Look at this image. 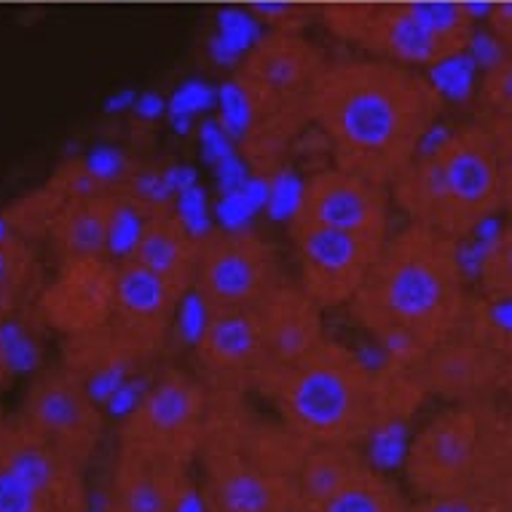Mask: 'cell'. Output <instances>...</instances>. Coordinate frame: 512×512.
I'll return each mask as SVG.
<instances>
[{"instance_id":"obj_1","label":"cell","mask_w":512,"mask_h":512,"mask_svg":"<svg viewBox=\"0 0 512 512\" xmlns=\"http://www.w3.org/2000/svg\"><path fill=\"white\" fill-rule=\"evenodd\" d=\"M443 97L429 78L389 59L328 62L311 97V121L336 167L392 185L435 126Z\"/></svg>"},{"instance_id":"obj_2","label":"cell","mask_w":512,"mask_h":512,"mask_svg":"<svg viewBox=\"0 0 512 512\" xmlns=\"http://www.w3.org/2000/svg\"><path fill=\"white\" fill-rule=\"evenodd\" d=\"M470 301L462 242L408 223L387 236L349 311L389 362L413 368L462 330Z\"/></svg>"},{"instance_id":"obj_3","label":"cell","mask_w":512,"mask_h":512,"mask_svg":"<svg viewBox=\"0 0 512 512\" xmlns=\"http://www.w3.org/2000/svg\"><path fill=\"white\" fill-rule=\"evenodd\" d=\"M261 395L303 443L354 448L403 427L427 397L413 368L389 360L373 365L328 338L303 360L271 370Z\"/></svg>"},{"instance_id":"obj_4","label":"cell","mask_w":512,"mask_h":512,"mask_svg":"<svg viewBox=\"0 0 512 512\" xmlns=\"http://www.w3.org/2000/svg\"><path fill=\"white\" fill-rule=\"evenodd\" d=\"M309 443L247 397L212 395L199 451L204 512H301L298 470Z\"/></svg>"},{"instance_id":"obj_5","label":"cell","mask_w":512,"mask_h":512,"mask_svg":"<svg viewBox=\"0 0 512 512\" xmlns=\"http://www.w3.org/2000/svg\"><path fill=\"white\" fill-rule=\"evenodd\" d=\"M392 202L408 223L435 228L456 242H467L502 210L494 137L483 121L459 126L432 151L416 159L389 185Z\"/></svg>"},{"instance_id":"obj_6","label":"cell","mask_w":512,"mask_h":512,"mask_svg":"<svg viewBox=\"0 0 512 512\" xmlns=\"http://www.w3.org/2000/svg\"><path fill=\"white\" fill-rule=\"evenodd\" d=\"M403 470L416 499L512 480V408L499 397L445 405L413 435Z\"/></svg>"},{"instance_id":"obj_7","label":"cell","mask_w":512,"mask_h":512,"mask_svg":"<svg viewBox=\"0 0 512 512\" xmlns=\"http://www.w3.org/2000/svg\"><path fill=\"white\" fill-rule=\"evenodd\" d=\"M325 65V54L298 30H271L244 54L236 81L255 113L250 137L242 145L252 161H277L290 140L309 124L311 97Z\"/></svg>"},{"instance_id":"obj_8","label":"cell","mask_w":512,"mask_h":512,"mask_svg":"<svg viewBox=\"0 0 512 512\" xmlns=\"http://www.w3.org/2000/svg\"><path fill=\"white\" fill-rule=\"evenodd\" d=\"M325 14L338 35L405 68L464 54L475 38V19L462 0H344Z\"/></svg>"},{"instance_id":"obj_9","label":"cell","mask_w":512,"mask_h":512,"mask_svg":"<svg viewBox=\"0 0 512 512\" xmlns=\"http://www.w3.org/2000/svg\"><path fill=\"white\" fill-rule=\"evenodd\" d=\"M210 413L212 392L202 378L167 370L148 384L143 400L121 419L118 445L191 470L202 451Z\"/></svg>"},{"instance_id":"obj_10","label":"cell","mask_w":512,"mask_h":512,"mask_svg":"<svg viewBox=\"0 0 512 512\" xmlns=\"http://www.w3.org/2000/svg\"><path fill=\"white\" fill-rule=\"evenodd\" d=\"M0 512H89L84 470L19 416L0 419Z\"/></svg>"},{"instance_id":"obj_11","label":"cell","mask_w":512,"mask_h":512,"mask_svg":"<svg viewBox=\"0 0 512 512\" xmlns=\"http://www.w3.org/2000/svg\"><path fill=\"white\" fill-rule=\"evenodd\" d=\"M285 282L279 258L269 242L244 231H212L196 244L194 290L215 311L255 309Z\"/></svg>"},{"instance_id":"obj_12","label":"cell","mask_w":512,"mask_h":512,"mask_svg":"<svg viewBox=\"0 0 512 512\" xmlns=\"http://www.w3.org/2000/svg\"><path fill=\"white\" fill-rule=\"evenodd\" d=\"M19 419L81 470L92 464L105 435L102 403L65 365L35 376L22 400Z\"/></svg>"},{"instance_id":"obj_13","label":"cell","mask_w":512,"mask_h":512,"mask_svg":"<svg viewBox=\"0 0 512 512\" xmlns=\"http://www.w3.org/2000/svg\"><path fill=\"white\" fill-rule=\"evenodd\" d=\"M301 258V287L322 306H349L387 239L319 226H290Z\"/></svg>"},{"instance_id":"obj_14","label":"cell","mask_w":512,"mask_h":512,"mask_svg":"<svg viewBox=\"0 0 512 512\" xmlns=\"http://www.w3.org/2000/svg\"><path fill=\"white\" fill-rule=\"evenodd\" d=\"M196 349V362L212 395L247 397L261 392L263 381L274 370L255 311H215L210 328Z\"/></svg>"},{"instance_id":"obj_15","label":"cell","mask_w":512,"mask_h":512,"mask_svg":"<svg viewBox=\"0 0 512 512\" xmlns=\"http://www.w3.org/2000/svg\"><path fill=\"white\" fill-rule=\"evenodd\" d=\"M389 210H392L389 185L354 175L341 167H330L306 180L303 207L290 226H319L387 239Z\"/></svg>"},{"instance_id":"obj_16","label":"cell","mask_w":512,"mask_h":512,"mask_svg":"<svg viewBox=\"0 0 512 512\" xmlns=\"http://www.w3.org/2000/svg\"><path fill=\"white\" fill-rule=\"evenodd\" d=\"M413 376L427 397L445 405L478 403L502 397L504 349L486 338L456 333L445 344L429 349L416 365Z\"/></svg>"},{"instance_id":"obj_17","label":"cell","mask_w":512,"mask_h":512,"mask_svg":"<svg viewBox=\"0 0 512 512\" xmlns=\"http://www.w3.org/2000/svg\"><path fill=\"white\" fill-rule=\"evenodd\" d=\"M118 263L105 255L62 261L59 274L41 295V314L65 336L110 322L116 298Z\"/></svg>"},{"instance_id":"obj_18","label":"cell","mask_w":512,"mask_h":512,"mask_svg":"<svg viewBox=\"0 0 512 512\" xmlns=\"http://www.w3.org/2000/svg\"><path fill=\"white\" fill-rule=\"evenodd\" d=\"M177 303L180 301L164 285V279L145 269L143 263H137L135 258L118 263L110 325L143 362L153 360L167 344Z\"/></svg>"},{"instance_id":"obj_19","label":"cell","mask_w":512,"mask_h":512,"mask_svg":"<svg viewBox=\"0 0 512 512\" xmlns=\"http://www.w3.org/2000/svg\"><path fill=\"white\" fill-rule=\"evenodd\" d=\"M108 512H204L191 470L118 445L110 475Z\"/></svg>"},{"instance_id":"obj_20","label":"cell","mask_w":512,"mask_h":512,"mask_svg":"<svg viewBox=\"0 0 512 512\" xmlns=\"http://www.w3.org/2000/svg\"><path fill=\"white\" fill-rule=\"evenodd\" d=\"M252 311L274 368H285L303 360L311 349H317L325 341L322 333L325 309L301 285L279 282Z\"/></svg>"},{"instance_id":"obj_21","label":"cell","mask_w":512,"mask_h":512,"mask_svg":"<svg viewBox=\"0 0 512 512\" xmlns=\"http://www.w3.org/2000/svg\"><path fill=\"white\" fill-rule=\"evenodd\" d=\"M62 365L73 370L100 403H108L116 389L132 378L137 365H143V360L121 338V333L105 322L100 328L65 336Z\"/></svg>"},{"instance_id":"obj_22","label":"cell","mask_w":512,"mask_h":512,"mask_svg":"<svg viewBox=\"0 0 512 512\" xmlns=\"http://www.w3.org/2000/svg\"><path fill=\"white\" fill-rule=\"evenodd\" d=\"M196 244L199 239L188 234L172 212H153L148 215L143 239L137 244L132 258L143 263L145 269L153 271L159 279H164V285L180 301L188 290H194Z\"/></svg>"},{"instance_id":"obj_23","label":"cell","mask_w":512,"mask_h":512,"mask_svg":"<svg viewBox=\"0 0 512 512\" xmlns=\"http://www.w3.org/2000/svg\"><path fill=\"white\" fill-rule=\"evenodd\" d=\"M113 210V194L68 196L59 204L49 223L51 242L62 261L97 258L108 252V226Z\"/></svg>"},{"instance_id":"obj_24","label":"cell","mask_w":512,"mask_h":512,"mask_svg":"<svg viewBox=\"0 0 512 512\" xmlns=\"http://www.w3.org/2000/svg\"><path fill=\"white\" fill-rule=\"evenodd\" d=\"M368 459L354 445H309L298 470V496L301 507H314L357 478Z\"/></svg>"},{"instance_id":"obj_25","label":"cell","mask_w":512,"mask_h":512,"mask_svg":"<svg viewBox=\"0 0 512 512\" xmlns=\"http://www.w3.org/2000/svg\"><path fill=\"white\" fill-rule=\"evenodd\" d=\"M411 504L413 499L403 494L395 480L378 470L376 464H368L325 502L301 507V512H411Z\"/></svg>"},{"instance_id":"obj_26","label":"cell","mask_w":512,"mask_h":512,"mask_svg":"<svg viewBox=\"0 0 512 512\" xmlns=\"http://www.w3.org/2000/svg\"><path fill=\"white\" fill-rule=\"evenodd\" d=\"M35 255L22 236L0 239V325L25 301L27 290L33 287Z\"/></svg>"},{"instance_id":"obj_27","label":"cell","mask_w":512,"mask_h":512,"mask_svg":"<svg viewBox=\"0 0 512 512\" xmlns=\"http://www.w3.org/2000/svg\"><path fill=\"white\" fill-rule=\"evenodd\" d=\"M411 512H512V480L456 494L413 499Z\"/></svg>"},{"instance_id":"obj_28","label":"cell","mask_w":512,"mask_h":512,"mask_svg":"<svg viewBox=\"0 0 512 512\" xmlns=\"http://www.w3.org/2000/svg\"><path fill=\"white\" fill-rule=\"evenodd\" d=\"M269 191V177L258 175L250 177L242 188L228 191V194H220L218 207H215V215H218L220 226L226 228V231H244V228H250L252 218L261 210H266V204H269Z\"/></svg>"},{"instance_id":"obj_29","label":"cell","mask_w":512,"mask_h":512,"mask_svg":"<svg viewBox=\"0 0 512 512\" xmlns=\"http://www.w3.org/2000/svg\"><path fill=\"white\" fill-rule=\"evenodd\" d=\"M475 277L491 301L512 298V226L499 231L491 242H483V261Z\"/></svg>"},{"instance_id":"obj_30","label":"cell","mask_w":512,"mask_h":512,"mask_svg":"<svg viewBox=\"0 0 512 512\" xmlns=\"http://www.w3.org/2000/svg\"><path fill=\"white\" fill-rule=\"evenodd\" d=\"M258 38L261 35H258L255 19L242 14V11H226V14H220V33L212 38L210 54L223 68H234L255 46Z\"/></svg>"},{"instance_id":"obj_31","label":"cell","mask_w":512,"mask_h":512,"mask_svg":"<svg viewBox=\"0 0 512 512\" xmlns=\"http://www.w3.org/2000/svg\"><path fill=\"white\" fill-rule=\"evenodd\" d=\"M145 223H148V212L132 199H121L113 196V210H110V226H108V252L116 258H132L137 244L143 239Z\"/></svg>"},{"instance_id":"obj_32","label":"cell","mask_w":512,"mask_h":512,"mask_svg":"<svg viewBox=\"0 0 512 512\" xmlns=\"http://www.w3.org/2000/svg\"><path fill=\"white\" fill-rule=\"evenodd\" d=\"M215 105H218V92L207 81H199V78L196 81H185L167 102L169 124L175 126L180 135H185L191 129V124H194V118L212 110Z\"/></svg>"},{"instance_id":"obj_33","label":"cell","mask_w":512,"mask_h":512,"mask_svg":"<svg viewBox=\"0 0 512 512\" xmlns=\"http://www.w3.org/2000/svg\"><path fill=\"white\" fill-rule=\"evenodd\" d=\"M480 105L486 118H512V54L486 68L480 81Z\"/></svg>"},{"instance_id":"obj_34","label":"cell","mask_w":512,"mask_h":512,"mask_svg":"<svg viewBox=\"0 0 512 512\" xmlns=\"http://www.w3.org/2000/svg\"><path fill=\"white\" fill-rule=\"evenodd\" d=\"M218 108V121L223 124V129L234 137V143L244 145V140H247L252 132V124H255V113H252L250 97H247V92H244L242 84H239L236 78L220 86Z\"/></svg>"},{"instance_id":"obj_35","label":"cell","mask_w":512,"mask_h":512,"mask_svg":"<svg viewBox=\"0 0 512 512\" xmlns=\"http://www.w3.org/2000/svg\"><path fill=\"white\" fill-rule=\"evenodd\" d=\"M269 180L271 191L266 210H269L271 218L279 220V223H293L303 207L306 183H303L295 172H290V169H279V172H274V177H269Z\"/></svg>"},{"instance_id":"obj_36","label":"cell","mask_w":512,"mask_h":512,"mask_svg":"<svg viewBox=\"0 0 512 512\" xmlns=\"http://www.w3.org/2000/svg\"><path fill=\"white\" fill-rule=\"evenodd\" d=\"M472 59H467L464 54H456V57H448L443 62H437L429 70V84L435 86V92L440 97H448V100H462L472 92Z\"/></svg>"},{"instance_id":"obj_37","label":"cell","mask_w":512,"mask_h":512,"mask_svg":"<svg viewBox=\"0 0 512 512\" xmlns=\"http://www.w3.org/2000/svg\"><path fill=\"white\" fill-rule=\"evenodd\" d=\"M175 218L194 239H204L207 234H212L210 196L202 185H191L175 196Z\"/></svg>"},{"instance_id":"obj_38","label":"cell","mask_w":512,"mask_h":512,"mask_svg":"<svg viewBox=\"0 0 512 512\" xmlns=\"http://www.w3.org/2000/svg\"><path fill=\"white\" fill-rule=\"evenodd\" d=\"M483 124L494 137L496 164H499V191H502V210L512 212V118H486Z\"/></svg>"},{"instance_id":"obj_39","label":"cell","mask_w":512,"mask_h":512,"mask_svg":"<svg viewBox=\"0 0 512 512\" xmlns=\"http://www.w3.org/2000/svg\"><path fill=\"white\" fill-rule=\"evenodd\" d=\"M210 319L212 309L196 290H188L177 303V330L188 346H196L202 341L207 328H210Z\"/></svg>"},{"instance_id":"obj_40","label":"cell","mask_w":512,"mask_h":512,"mask_svg":"<svg viewBox=\"0 0 512 512\" xmlns=\"http://www.w3.org/2000/svg\"><path fill=\"white\" fill-rule=\"evenodd\" d=\"M199 143H202L204 159H207V164H212V167L236 153L234 137L228 135L218 118H207V121H204L202 129H199Z\"/></svg>"},{"instance_id":"obj_41","label":"cell","mask_w":512,"mask_h":512,"mask_svg":"<svg viewBox=\"0 0 512 512\" xmlns=\"http://www.w3.org/2000/svg\"><path fill=\"white\" fill-rule=\"evenodd\" d=\"M252 14L274 25V30H295L301 25L298 17L303 14V6L295 0H255Z\"/></svg>"},{"instance_id":"obj_42","label":"cell","mask_w":512,"mask_h":512,"mask_svg":"<svg viewBox=\"0 0 512 512\" xmlns=\"http://www.w3.org/2000/svg\"><path fill=\"white\" fill-rule=\"evenodd\" d=\"M86 172L97 180V183H113L118 177L124 175L126 169V159L124 153L118 151V148H94L84 161Z\"/></svg>"},{"instance_id":"obj_43","label":"cell","mask_w":512,"mask_h":512,"mask_svg":"<svg viewBox=\"0 0 512 512\" xmlns=\"http://www.w3.org/2000/svg\"><path fill=\"white\" fill-rule=\"evenodd\" d=\"M215 183H218L220 194H228V191H236V188H242L247 180H250V172H247V164L239 153L234 156H228L220 164H215Z\"/></svg>"},{"instance_id":"obj_44","label":"cell","mask_w":512,"mask_h":512,"mask_svg":"<svg viewBox=\"0 0 512 512\" xmlns=\"http://www.w3.org/2000/svg\"><path fill=\"white\" fill-rule=\"evenodd\" d=\"M488 27H491V35H494L499 46H502L507 54H512V0H496L491 3V11H488Z\"/></svg>"},{"instance_id":"obj_45","label":"cell","mask_w":512,"mask_h":512,"mask_svg":"<svg viewBox=\"0 0 512 512\" xmlns=\"http://www.w3.org/2000/svg\"><path fill=\"white\" fill-rule=\"evenodd\" d=\"M135 113L140 118H145V121H156V118L167 113V102H164V97H161V94L148 92V94H143V97H137Z\"/></svg>"},{"instance_id":"obj_46","label":"cell","mask_w":512,"mask_h":512,"mask_svg":"<svg viewBox=\"0 0 512 512\" xmlns=\"http://www.w3.org/2000/svg\"><path fill=\"white\" fill-rule=\"evenodd\" d=\"M164 177H167L169 188L175 191V196L180 194V191H185V188H191V185L199 183V175H196V169L185 167V164H180V167H169L167 172H164Z\"/></svg>"},{"instance_id":"obj_47","label":"cell","mask_w":512,"mask_h":512,"mask_svg":"<svg viewBox=\"0 0 512 512\" xmlns=\"http://www.w3.org/2000/svg\"><path fill=\"white\" fill-rule=\"evenodd\" d=\"M504 403L512 408V338L504 346V389H502Z\"/></svg>"},{"instance_id":"obj_48","label":"cell","mask_w":512,"mask_h":512,"mask_svg":"<svg viewBox=\"0 0 512 512\" xmlns=\"http://www.w3.org/2000/svg\"><path fill=\"white\" fill-rule=\"evenodd\" d=\"M135 92H118L116 97H110L108 100V110L110 113H118V110H126V108H135Z\"/></svg>"},{"instance_id":"obj_49","label":"cell","mask_w":512,"mask_h":512,"mask_svg":"<svg viewBox=\"0 0 512 512\" xmlns=\"http://www.w3.org/2000/svg\"><path fill=\"white\" fill-rule=\"evenodd\" d=\"M11 365H9V357H6V352H3V344H0V392L6 389V384H9L11 378Z\"/></svg>"},{"instance_id":"obj_50","label":"cell","mask_w":512,"mask_h":512,"mask_svg":"<svg viewBox=\"0 0 512 512\" xmlns=\"http://www.w3.org/2000/svg\"><path fill=\"white\" fill-rule=\"evenodd\" d=\"M0 419H3V416H0Z\"/></svg>"}]
</instances>
